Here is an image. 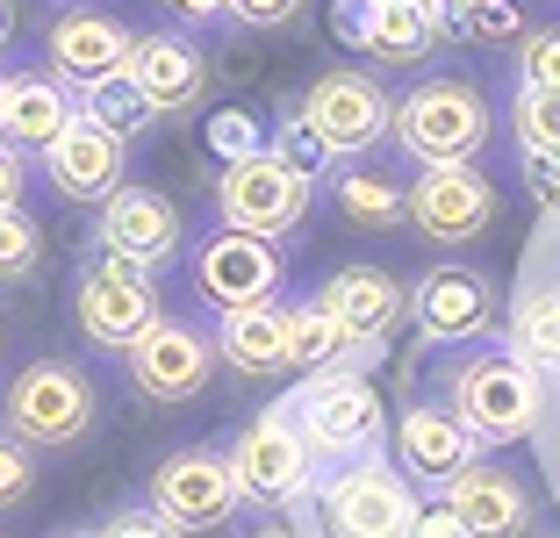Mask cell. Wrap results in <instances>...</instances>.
Masks as SVG:
<instances>
[{
    "mask_svg": "<svg viewBox=\"0 0 560 538\" xmlns=\"http://www.w3.org/2000/svg\"><path fill=\"white\" fill-rule=\"evenodd\" d=\"M252 538H295V531H288V524H259V531H252Z\"/></svg>",
    "mask_w": 560,
    "mask_h": 538,
    "instance_id": "cell-44",
    "label": "cell"
},
{
    "mask_svg": "<svg viewBox=\"0 0 560 538\" xmlns=\"http://www.w3.org/2000/svg\"><path fill=\"white\" fill-rule=\"evenodd\" d=\"M445 510L460 517L467 538H525V524H532L525 481L503 473V467H467L460 481L445 489Z\"/></svg>",
    "mask_w": 560,
    "mask_h": 538,
    "instance_id": "cell-18",
    "label": "cell"
},
{
    "mask_svg": "<svg viewBox=\"0 0 560 538\" xmlns=\"http://www.w3.org/2000/svg\"><path fill=\"white\" fill-rule=\"evenodd\" d=\"M316 309H324L330 324L346 330L352 344H366V338H381V330L402 316V294H396V280L374 273V266H346V273H330V280H324Z\"/></svg>",
    "mask_w": 560,
    "mask_h": 538,
    "instance_id": "cell-22",
    "label": "cell"
},
{
    "mask_svg": "<svg viewBox=\"0 0 560 538\" xmlns=\"http://www.w3.org/2000/svg\"><path fill=\"white\" fill-rule=\"evenodd\" d=\"M517 137H525V151H560V94L525 86L517 94Z\"/></svg>",
    "mask_w": 560,
    "mask_h": 538,
    "instance_id": "cell-32",
    "label": "cell"
},
{
    "mask_svg": "<svg viewBox=\"0 0 560 538\" xmlns=\"http://www.w3.org/2000/svg\"><path fill=\"white\" fill-rule=\"evenodd\" d=\"M280 273H288V266H280L273 237H245V230H215L209 245H201V259H195V288H201V302H215L223 316L273 302Z\"/></svg>",
    "mask_w": 560,
    "mask_h": 538,
    "instance_id": "cell-8",
    "label": "cell"
},
{
    "mask_svg": "<svg viewBox=\"0 0 560 538\" xmlns=\"http://www.w3.org/2000/svg\"><path fill=\"white\" fill-rule=\"evenodd\" d=\"M101 245L116 252V259H130V266H159L180 245V209L165 195H151V187H122V195L108 201V215H101Z\"/></svg>",
    "mask_w": 560,
    "mask_h": 538,
    "instance_id": "cell-19",
    "label": "cell"
},
{
    "mask_svg": "<svg viewBox=\"0 0 560 538\" xmlns=\"http://www.w3.org/2000/svg\"><path fill=\"white\" fill-rule=\"evenodd\" d=\"M511 352L525 359L532 374H539V366H560V288H532L511 309Z\"/></svg>",
    "mask_w": 560,
    "mask_h": 538,
    "instance_id": "cell-25",
    "label": "cell"
},
{
    "mask_svg": "<svg viewBox=\"0 0 560 538\" xmlns=\"http://www.w3.org/2000/svg\"><path fill=\"white\" fill-rule=\"evenodd\" d=\"M302 115L316 122L330 159H360V151H374L381 137L396 130V108H388L381 80H366V72H324V80L302 94Z\"/></svg>",
    "mask_w": 560,
    "mask_h": 538,
    "instance_id": "cell-7",
    "label": "cell"
},
{
    "mask_svg": "<svg viewBox=\"0 0 560 538\" xmlns=\"http://www.w3.org/2000/svg\"><path fill=\"white\" fill-rule=\"evenodd\" d=\"M410 538H467V531H460V517H453L445 503H424V510H417V531H410Z\"/></svg>",
    "mask_w": 560,
    "mask_h": 538,
    "instance_id": "cell-39",
    "label": "cell"
},
{
    "mask_svg": "<svg viewBox=\"0 0 560 538\" xmlns=\"http://www.w3.org/2000/svg\"><path fill=\"white\" fill-rule=\"evenodd\" d=\"M58 538H101V531H58Z\"/></svg>",
    "mask_w": 560,
    "mask_h": 538,
    "instance_id": "cell-45",
    "label": "cell"
},
{
    "mask_svg": "<svg viewBox=\"0 0 560 538\" xmlns=\"http://www.w3.org/2000/svg\"><path fill=\"white\" fill-rule=\"evenodd\" d=\"M396 453H402V467H410L417 481L453 489L467 467H481V431L467 424L460 409H410V417L396 424Z\"/></svg>",
    "mask_w": 560,
    "mask_h": 538,
    "instance_id": "cell-16",
    "label": "cell"
},
{
    "mask_svg": "<svg viewBox=\"0 0 560 538\" xmlns=\"http://www.w3.org/2000/svg\"><path fill=\"white\" fill-rule=\"evenodd\" d=\"M273 159H280V165H295L302 179H316V173L330 165V144L316 137V122H310L302 108H288V115H280V130H273Z\"/></svg>",
    "mask_w": 560,
    "mask_h": 538,
    "instance_id": "cell-28",
    "label": "cell"
},
{
    "mask_svg": "<svg viewBox=\"0 0 560 538\" xmlns=\"http://www.w3.org/2000/svg\"><path fill=\"white\" fill-rule=\"evenodd\" d=\"M173 8H180V15H223L231 0H173Z\"/></svg>",
    "mask_w": 560,
    "mask_h": 538,
    "instance_id": "cell-41",
    "label": "cell"
},
{
    "mask_svg": "<svg viewBox=\"0 0 560 538\" xmlns=\"http://www.w3.org/2000/svg\"><path fill=\"white\" fill-rule=\"evenodd\" d=\"M302 438L324 445V453H366L381 438V395L360 374H324L302 395Z\"/></svg>",
    "mask_w": 560,
    "mask_h": 538,
    "instance_id": "cell-14",
    "label": "cell"
},
{
    "mask_svg": "<svg viewBox=\"0 0 560 538\" xmlns=\"http://www.w3.org/2000/svg\"><path fill=\"white\" fill-rule=\"evenodd\" d=\"M215 209L223 230H245V237H288V230L310 215V179L295 165H280L273 151L259 159H231L223 187H215Z\"/></svg>",
    "mask_w": 560,
    "mask_h": 538,
    "instance_id": "cell-3",
    "label": "cell"
},
{
    "mask_svg": "<svg viewBox=\"0 0 560 538\" xmlns=\"http://www.w3.org/2000/svg\"><path fill=\"white\" fill-rule=\"evenodd\" d=\"M8 36H15V0H0V50H8Z\"/></svg>",
    "mask_w": 560,
    "mask_h": 538,
    "instance_id": "cell-43",
    "label": "cell"
},
{
    "mask_svg": "<svg viewBox=\"0 0 560 538\" xmlns=\"http://www.w3.org/2000/svg\"><path fill=\"white\" fill-rule=\"evenodd\" d=\"M453 30L467 44H525V15H517V0H475Z\"/></svg>",
    "mask_w": 560,
    "mask_h": 538,
    "instance_id": "cell-30",
    "label": "cell"
},
{
    "mask_svg": "<svg viewBox=\"0 0 560 538\" xmlns=\"http://www.w3.org/2000/svg\"><path fill=\"white\" fill-rule=\"evenodd\" d=\"M30 489H36L30 445H22L15 431H0V510H22V503H30Z\"/></svg>",
    "mask_w": 560,
    "mask_h": 538,
    "instance_id": "cell-34",
    "label": "cell"
},
{
    "mask_svg": "<svg viewBox=\"0 0 560 538\" xmlns=\"http://www.w3.org/2000/svg\"><path fill=\"white\" fill-rule=\"evenodd\" d=\"M431 8H439V15H445V30H453V22H460L467 8H475V0H431Z\"/></svg>",
    "mask_w": 560,
    "mask_h": 538,
    "instance_id": "cell-42",
    "label": "cell"
},
{
    "mask_svg": "<svg viewBox=\"0 0 560 538\" xmlns=\"http://www.w3.org/2000/svg\"><path fill=\"white\" fill-rule=\"evenodd\" d=\"M0 417H8V431L22 445H50V453L58 445H80L86 424H94V381L80 366H66V359H36V366H22L8 381Z\"/></svg>",
    "mask_w": 560,
    "mask_h": 538,
    "instance_id": "cell-1",
    "label": "cell"
},
{
    "mask_svg": "<svg viewBox=\"0 0 560 538\" xmlns=\"http://www.w3.org/2000/svg\"><path fill=\"white\" fill-rule=\"evenodd\" d=\"M288 330H295V309H280V302L237 309L223 316V359L237 374H280L288 366Z\"/></svg>",
    "mask_w": 560,
    "mask_h": 538,
    "instance_id": "cell-24",
    "label": "cell"
},
{
    "mask_svg": "<svg viewBox=\"0 0 560 538\" xmlns=\"http://www.w3.org/2000/svg\"><path fill=\"white\" fill-rule=\"evenodd\" d=\"M66 130H72V94L50 80V72H22V80L0 86V137H8V144L50 151Z\"/></svg>",
    "mask_w": 560,
    "mask_h": 538,
    "instance_id": "cell-23",
    "label": "cell"
},
{
    "mask_svg": "<svg viewBox=\"0 0 560 538\" xmlns=\"http://www.w3.org/2000/svg\"><path fill=\"white\" fill-rule=\"evenodd\" d=\"M330 201H338V215H352L360 230H381V223H396V215L410 209V195H396V179L366 173V165H352V173L330 179Z\"/></svg>",
    "mask_w": 560,
    "mask_h": 538,
    "instance_id": "cell-26",
    "label": "cell"
},
{
    "mask_svg": "<svg viewBox=\"0 0 560 538\" xmlns=\"http://www.w3.org/2000/svg\"><path fill=\"white\" fill-rule=\"evenodd\" d=\"M86 115H94L101 130H116L122 144H130V137L144 130V122H151L159 108L144 101V86H137L130 72H116V80H94V86H86Z\"/></svg>",
    "mask_w": 560,
    "mask_h": 538,
    "instance_id": "cell-27",
    "label": "cell"
},
{
    "mask_svg": "<svg viewBox=\"0 0 560 538\" xmlns=\"http://www.w3.org/2000/svg\"><path fill=\"white\" fill-rule=\"evenodd\" d=\"M410 309H417V324H424L431 338H481L489 316H495V294H489V280H481V273L439 266V273L417 280Z\"/></svg>",
    "mask_w": 560,
    "mask_h": 538,
    "instance_id": "cell-21",
    "label": "cell"
},
{
    "mask_svg": "<svg viewBox=\"0 0 560 538\" xmlns=\"http://www.w3.org/2000/svg\"><path fill=\"white\" fill-rule=\"evenodd\" d=\"M44 259V237L22 209H0V280H30Z\"/></svg>",
    "mask_w": 560,
    "mask_h": 538,
    "instance_id": "cell-31",
    "label": "cell"
},
{
    "mask_svg": "<svg viewBox=\"0 0 560 538\" xmlns=\"http://www.w3.org/2000/svg\"><path fill=\"white\" fill-rule=\"evenodd\" d=\"M417 495L396 467H381V459H360L352 473H338L324 489V524L330 538H410L417 531Z\"/></svg>",
    "mask_w": 560,
    "mask_h": 538,
    "instance_id": "cell-4",
    "label": "cell"
},
{
    "mask_svg": "<svg viewBox=\"0 0 560 538\" xmlns=\"http://www.w3.org/2000/svg\"><path fill=\"white\" fill-rule=\"evenodd\" d=\"M517 80L539 94H560V30H532L517 44Z\"/></svg>",
    "mask_w": 560,
    "mask_h": 538,
    "instance_id": "cell-33",
    "label": "cell"
},
{
    "mask_svg": "<svg viewBox=\"0 0 560 538\" xmlns=\"http://www.w3.org/2000/svg\"><path fill=\"white\" fill-rule=\"evenodd\" d=\"M122 137L101 130L94 115H72V130L50 144V187L66 201H116L122 195Z\"/></svg>",
    "mask_w": 560,
    "mask_h": 538,
    "instance_id": "cell-17",
    "label": "cell"
},
{
    "mask_svg": "<svg viewBox=\"0 0 560 538\" xmlns=\"http://www.w3.org/2000/svg\"><path fill=\"white\" fill-rule=\"evenodd\" d=\"M346 344H352V338L330 324L324 309H295V330H288V366H330Z\"/></svg>",
    "mask_w": 560,
    "mask_h": 538,
    "instance_id": "cell-29",
    "label": "cell"
},
{
    "mask_svg": "<svg viewBox=\"0 0 560 538\" xmlns=\"http://www.w3.org/2000/svg\"><path fill=\"white\" fill-rule=\"evenodd\" d=\"M330 30L346 36L352 50L381 58V66H417V58L439 44L445 15L431 8V0H338Z\"/></svg>",
    "mask_w": 560,
    "mask_h": 538,
    "instance_id": "cell-9",
    "label": "cell"
},
{
    "mask_svg": "<svg viewBox=\"0 0 560 538\" xmlns=\"http://www.w3.org/2000/svg\"><path fill=\"white\" fill-rule=\"evenodd\" d=\"M209 144L215 151H223V159H259V130H252V122H245V115H215V122H209Z\"/></svg>",
    "mask_w": 560,
    "mask_h": 538,
    "instance_id": "cell-36",
    "label": "cell"
},
{
    "mask_svg": "<svg viewBox=\"0 0 560 538\" xmlns=\"http://www.w3.org/2000/svg\"><path fill=\"white\" fill-rule=\"evenodd\" d=\"M101 538H180V531H173V524H165L159 510H130V517L101 524Z\"/></svg>",
    "mask_w": 560,
    "mask_h": 538,
    "instance_id": "cell-38",
    "label": "cell"
},
{
    "mask_svg": "<svg viewBox=\"0 0 560 538\" xmlns=\"http://www.w3.org/2000/svg\"><path fill=\"white\" fill-rule=\"evenodd\" d=\"M44 44H50V72H58V80L94 86V80H116V72H130L137 36L122 30L116 15H101V8H72V15L50 22Z\"/></svg>",
    "mask_w": 560,
    "mask_h": 538,
    "instance_id": "cell-15",
    "label": "cell"
},
{
    "mask_svg": "<svg viewBox=\"0 0 560 538\" xmlns=\"http://www.w3.org/2000/svg\"><path fill=\"white\" fill-rule=\"evenodd\" d=\"M453 409L481 438H525L539 424V374H532L517 352H495V359H475L460 381H453Z\"/></svg>",
    "mask_w": 560,
    "mask_h": 538,
    "instance_id": "cell-5",
    "label": "cell"
},
{
    "mask_svg": "<svg viewBox=\"0 0 560 538\" xmlns=\"http://www.w3.org/2000/svg\"><path fill=\"white\" fill-rule=\"evenodd\" d=\"M130 374H137V388L159 395V402H187V395L209 388L215 344L201 338L195 324H173V316H159V324H151L144 338L130 344Z\"/></svg>",
    "mask_w": 560,
    "mask_h": 538,
    "instance_id": "cell-13",
    "label": "cell"
},
{
    "mask_svg": "<svg viewBox=\"0 0 560 538\" xmlns=\"http://www.w3.org/2000/svg\"><path fill=\"white\" fill-rule=\"evenodd\" d=\"M130 80L144 86V101H151L159 115H180V108H195V101H201V86H209V66H201L195 36L159 30V36H137V50H130Z\"/></svg>",
    "mask_w": 560,
    "mask_h": 538,
    "instance_id": "cell-20",
    "label": "cell"
},
{
    "mask_svg": "<svg viewBox=\"0 0 560 538\" xmlns=\"http://www.w3.org/2000/svg\"><path fill=\"white\" fill-rule=\"evenodd\" d=\"M231 473L252 503H288L310 481V438H302L288 417H259V424L237 431L231 445Z\"/></svg>",
    "mask_w": 560,
    "mask_h": 538,
    "instance_id": "cell-12",
    "label": "cell"
},
{
    "mask_svg": "<svg viewBox=\"0 0 560 538\" xmlns=\"http://www.w3.org/2000/svg\"><path fill=\"white\" fill-rule=\"evenodd\" d=\"M72 309H80V330H86L94 344H122V352H130V344L144 338L151 324H159V302H151L144 266L116 259V252H108V259H101L94 273L80 280Z\"/></svg>",
    "mask_w": 560,
    "mask_h": 538,
    "instance_id": "cell-10",
    "label": "cell"
},
{
    "mask_svg": "<svg viewBox=\"0 0 560 538\" xmlns=\"http://www.w3.org/2000/svg\"><path fill=\"white\" fill-rule=\"evenodd\" d=\"M245 489H237L231 459L215 453H173L159 473H151V510H159L173 531H215V524H231Z\"/></svg>",
    "mask_w": 560,
    "mask_h": 538,
    "instance_id": "cell-6",
    "label": "cell"
},
{
    "mask_svg": "<svg viewBox=\"0 0 560 538\" xmlns=\"http://www.w3.org/2000/svg\"><path fill=\"white\" fill-rule=\"evenodd\" d=\"M0 86H8V80H0Z\"/></svg>",
    "mask_w": 560,
    "mask_h": 538,
    "instance_id": "cell-46",
    "label": "cell"
},
{
    "mask_svg": "<svg viewBox=\"0 0 560 538\" xmlns=\"http://www.w3.org/2000/svg\"><path fill=\"white\" fill-rule=\"evenodd\" d=\"M525 187L546 215H560V151H525Z\"/></svg>",
    "mask_w": 560,
    "mask_h": 538,
    "instance_id": "cell-35",
    "label": "cell"
},
{
    "mask_svg": "<svg viewBox=\"0 0 560 538\" xmlns=\"http://www.w3.org/2000/svg\"><path fill=\"white\" fill-rule=\"evenodd\" d=\"M495 215V187L475 173V165H424L410 187V223L424 230L431 245H460V237H481Z\"/></svg>",
    "mask_w": 560,
    "mask_h": 538,
    "instance_id": "cell-11",
    "label": "cell"
},
{
    "mask_svg": "<svg viewBox=\"0 0 560 538\" xmlns=\"http://www.w3.org/2000/svg\"><path fill=\"white\" fill-rule=\"evenodd\" d=\"M231 15L252 22V30H280V22L302 15V0H231Z\"/></svg>",
    "mask_w": 560,
    "mask_h": 538,
    "instance_id": "cell-37",
    "label": "cell"
},
{
    "mask_svg": "<svg viewBox=\"0 0 560 538\" xmlns=\"http://www.w3.org/2000/svg\"><path fill=\"white\" fill-rule=\"evenodd\" d=\"M396 144L424 165H467L489 144V101L467 80H424L396 108Z\"/></svg>",
    "mask_w": 560,
    "mask_h": 538,
    "instance_id": "cell-2",
    "label": "cell"
},
{
    "mask_svg": "<svg viewBox=\"0 0 560 538\" xmlns=\"http://www.w3.org/2000/svg\"><path fill=\"white\" fill-rule=\"evenodd\" d=\"M15 195H22V159H15V144L0 137V209H15Z\"/></svg>",
    "mask_w": 560,
    "mask_h": 538,
    "instance_id": "cell-40",
    "label": "cell"
}]
</instances>
